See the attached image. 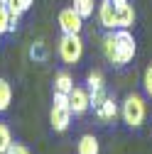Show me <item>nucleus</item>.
Returning <instances> with one entry per match:
<instances>
[{"instance_id":"39448f33","label":"nucleus","mask_w":152,"mask_h":154,"mask_svg":"<svg viewBox=\"0 0 152 154\" xmlns=\"http://www.w3.org/2000/svg\"><path fill=\"white\" fill-rule=\"evenodd\" d=\"M59 29L62 34H81V27H84V17L76 12L74 8H64L59 12Z\"/></svg>"},{"instance_id":"9b49d317","label":"nucleus","mask_w":152,"mask_h":154,"mask_svg":"<svg viewBox=\"0 0 152 154\" xmlns=\"http://www.w3.org/2000/svg\"><path fill=\"white\" fill-rule=\"evenodd\" d=\"M101 152V144L93 134H81L79 144H76V154H98Z\"/></svg>"},{"instance_id":"f257e3e1","label":"nucleus","mask_w":152,"mask_h":154,"mask_svg":"<svg viewBox=\"0 0 152 154\" xmlns=\"http://www.w3.org/2000/svg\"><path fill=\"white\" fill-rule=\"evenodd\" d=\"M103 54L113 66H125L135 59L138 54V42L130 34V29H118L103 37Z\"/></svg>"},{"instance_id":"7ed1b4c3","label":"nucleus","mask_w":152,"mask_h":154,"mask_svg":"<svg viewBox=\"0 0 152 154\" xmlns=\"http://www.w3.org/2000/svg\"><path fill=\"white\" fill-rule=\"evenodd\" d=\"M49 122L54 132H64L71 125V108H69V95L66 93H54V103L49 110Z\"/></svg>"},{"instance_id":"423d86ee","label":"nucleus","mask_w":152,"mask_h":154,"mask_svg":"<svg viewBox=\"0 0 152 154\" xmlns=\"http://www.w3.org/2000/svg\"><path fill=\"white\" fill-rule=\"evenodd\" d=\"M98 22H101V27H106V29H118V15H116V3L113 0H101L98 3Z\"/></svg>"},{"instance_id":"a211bd4d","label":"nucleus","mask_w":152,"mask_h":154,"mask_svg":"<svg viewBox=\"0 0 152 154\" xmlns=\"http://www.w3.org/2000/svg\"><path fill=\"white\" fill-rule=\"evenodd\" d=\"M142 88H145V93L152 98V64L145 69V73H142Z\"/></svg>"},{"instance_id":"6e6552de","label":"nucleus","mask_w":152,"mask_h":154,"mask_svg":"<svg viewBox=\"0 0 152 154\" xmlns=\"http://www.w3.org/2000/svg\"><path fill=\"white\" fill-rule=\"evenodd\" d=\"M116 15H118V29H130L138 20L135 8H132L130 0H118L116 3Z\"/></svg>"},{"instance_id":"f8f14e48","label":"nucleus","mask_w":152,"mask_h":154,"mask_svg":"<svg viewBox=\"0 0 152 154\" xmlns=\"http://www.w3.org/2000/svg\"><path fill=\"white\" fill-rule=\"evenodd\" d=\"M74 91V79L66 73V71H59L54 76V93H71Z\"/></svg>"},{"instance_id":"0eeeda50","label":"nucleus","mask_w":152,"mask_h":154,"mask_svg":"<svg viewBox=\"0 0 152 154\" xmlns=\"http://www.w3.org/2000/svg\"><path fill=\"white\" fill-rule=\"evenodd\" d=\"M69 108H71V115H84L88 108H91V93L86 88H76L69 93Z\"/></svg>"},{"instance_id":"f03ea898","label":"nucleus","mask_w":152,"mask_h":154,"mask_svg":"<svg viewBox=\"0 0 152 154\" xmlns=\"http://www.w3.org/2000/svg\"><path fill=\"white\" fill-rule=\"evenodd\" d=\"M120 118H123V122L128 127H140L145 122V118H147V103H145L142 95H138V93L125 95V100L120 105Z\"/></svg>"},{"instance_id":"412c9836","label":"nucleus","mask_w":152,"mask_h":154,"mask_svg":"<svg viewBox=\"0 0 152 154\" xmlns=\"http://www.w3.org/2000/svg\"><path fill=\"white\" fill-rule=\"evenodd\" d=\"M0 3H8V0H0Z\"/></svg>"},{"instance_id":"9d476101","label":"nucleus","mask_w":152,"mask_h":154,"mask_svg":"<svg viewBox=\"0 0 152 154\" xmlns=\"http://www.w3.org/2000/svg\"><path fill=\"white\" fill-rule=\"evenodd\" d=\"M93 112H96V118H98V120H103V122H110V120H116V115H118L120 110H118L116 100H113L110 95H106V98H103V103L93 108Z\"/></svg>"},{"instance_id":"20e7f679","label":"nucleus","mask_w":152,"mask_h":154,"mask_svg":"<svg viewBox=\"0 0 152 154\" xmlns=\"http://www.w3.org/2000/svg\"><path fill=\"white\" fill-rule=\"evenodd\" d=\"M56 51H59V59L64 64H79L84 56V39L81 34H62L59 44H56Z\"/></svg>"},{"instance_id":"1a4fd4ad","label":"nucleus","mask_w":152,"mask_h":154,"mask_svg":"<svg viewBox=\"0 0 152 154\" xmlns=\"http://www.w3.org/2000/svg\"><path fill=\"white\" fill-rule=\"evenodd\" d=\"M32 3L34 0H8V10H10V32L17 27V22H20V15L22 12H27L30 8H32Z\"/></svg>"},{"instance_id":"ddd939ff","label":"nucleus","mask_w":152,"mask_h":154,"mask_svg":"<svg viewBox=\"0 0 152 154\" xmlns=\"http://www.w3.org/2000/svg\"><path fill=\"white\" fill-rule=\"evenodd\" d=\"M71 8H74V10L86 20V17H91L93 10L98 8V0H74V5H71Z\"/></svg>"},{"instance_id":"4be33fe9","label":"nucleus","mask_w":152,"mask_h":154,"mask_svg":"<svg viewBox=\"0 0 152 154\" xmlns=\"http://www.w3.org/2000/svg\"><path fill=\"white\" fill-rule=\"evenodd\" d=\"M113 3H118V0H113Z\"/></svg>"},{"instance_id":"2eb2a0df","label":"nucleus","mask_w":152,"mask_h":154,"mask_svg":"<svg viewBox=\"0 0 152 154\" xmlns=\"http://www.w3.org/2000/svg\"><path fill=\"white\" fill-rule=\"evenodd\" d=\"M12 103V88L5 79H0V112H5Z\"/></svg>"},{"instance_id":"aec40b11","label":"nucleus","mask_w":152,"mask_h":154,"mask_svg":"<svg viewBox=\"0 0 152 154\" xmlns=\"http://www.w3.org/2000/svg\"><path fill=\"white\" fill-rule=\"evenodd\" d=\"M8 154H30V149L22 147V144H12V147L8 149Z\"/></svg>"},{"instance_id":"f3484780","label":"nucleus","mask_w":152,"mask_h":154,"mask_svg":"<svg viewBox=\"0 0 152 154\" xmlns=\"http://www.w3.org/2000/svg\"><path fill=\"white\" fill-rule=\"evenodd\" d=\"M10 32V10L5 3H0V34Z\"/></svg>"},{"instance_id":"4468645a","label":"nucleus","mask_w":152,"mask_h":154,"mask_svg":"<svg viewBox=\"0 0 152 154\" xmlns=\"http://www.w3.org/2000/svg\"><path fill=\"white\" fill-rule=\"evenodd\" d=\"M86 83H88V93H96V91H106V79L101 71H91L86 76Z\"/></svg>"},{"instance_id":"dca6fc26","label":"nucleus","mask_w":152,"mask_h":154,"mask_svg":"<svg viewBox=\"0 0 152 154\" xmlns=\"http://www.w3.org/2000/svg\"><path fill=\"white\" fill-rule=\"evenodd\" d=\"M10 147H12V132L5 122H0V154H8Z\"/></svg>"},{"instance_id":"6ab92c4d","label":"nucleus","mask_w":152,"mask_h":154,"mask_svg":"<svg viewBox=\"0 0 152 154\" xmlns=\"http://www.w3.org/2000/svg\"><path fill=\"white\" fill-rule=\"evenodd\" d=\"M44 56H47L44 44H42V42H37V44L32 47V59H44Z\"/></svg>"}]
</instances>
